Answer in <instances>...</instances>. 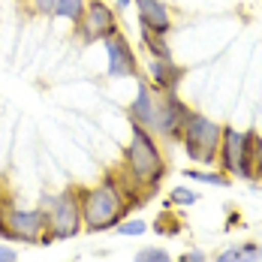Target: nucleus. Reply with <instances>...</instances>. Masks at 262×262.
<instances>
[{
  "label": "nucleus",
  "instance_id": "1",
  "mask_svg": "<svg viewBox=\"0 0 262 262\" xmlns=\"http://www.w3.org/2000/svg\"><path fill=\"white\" fill-rule=\"evenodd\" d=\"M124 172H127V181L121 178V184L130 193L133 205H142L133 193H139L148 202L151 193H145V190H154L163 181V175H166V160L160 154V145L154 139V133H148L139 124H133L130 145H127V154H124Z\"/></svg>",
  "mask_w": 262,
  "mask_h": 262
},
{
  "label": "nucleus",
  "instance_id": "2",
  "mask_svg": "<svg viewBox=\"0 0 262 262\" xmlns=\"http://www.w3.org/2000/svg\"><path fill=\"white\" fill-rule=\"evenodd\" d=\"M136 208L127 196L124 184L115 175H105L100 184L81 190V226L88 232H108L115 229L130 211Z\"/></svg>",
  "mask_w": 262,
  "mask_h": 262
},
{
  "label": "nucleus",
  "instance_id": "3",
  "mask_svg": "<svg viewBox=\"0 0 262 262\" xmlns=\"http://www.w3.org/2000/svg\"><path fill=\"white\" fill-rule=\"evenodd\" d=\"M0 238L6 241H25V244H54L49 238V217L46 208H18L6 205L0 217Z\"/></svg>",
  "mask_w": 262,
  "mask_h": 262
},
{
  "label": "nucleus",
  "instance_id": "4",
  "mask_svg": "<svg viewBox=\"0 0 262 262\" xmlns=\"http://www.w3.org/2000/svg\"><path fill=\"white\" fill-rule=\"evenodd\" d=\"M42 208L49 217V238L52 241H67L76 238L84 229L81 226V190L70 187L63 193H54L42 199Z\"/></svg>",
  "mask_w": 262,
  "mask_h": 262
},
{
  "label": "nucleus",
  "instance_id": "5",
  "mask_svg": "<svg viewBox=\"0 0 262 262\" xmlns=\"http://www.w3.org/2000/svg\"><path fill=\"white\" fill-rule=\"evenodd\" d=\"M220 136H223V127L217 121H211L205 115H190L181 133L187 157L202 166H214L220 157Z\"/></svg>",
  "mask_w": 262,
  "mask_h": 262
},
{
  "label": "nucleus",
  "instance_id": "6",
  "mask_svg": "<svg viewBox=\"0 0 262 262\" xmlns=\"http://www.w3.org/2000/svg\"><path fill=\"white\" fill-rule=\"evenodd\" d=\"M253 136L250 130L223 127L220 136V169L232 178H253Z\"/></svg>",
  "mask_w": 262,
  "mask_h": 262
},
{
  "label": "nucleus",
  "instance_id": "7",
  "mask_svg": "<svg viewBox=\"0 0 262 262\" xmlns=\"http://www.w3.org/2000/svg\"><path fill=\"white\" fill-rule=\"evenodd\" d=\"M118 15L115 9L103 3V0H88L81 18L76 21V33L84 46H94V42H105L112 33H118Z\"/></svg>",
  "mask_w": 262,
  "mask_h": 262
},
{
  "label": "nucleus",
  "instance_id": "8",
  "mask_svg": "<svg viewBox=\"0 0 262 262\" xmlns=\"http://www.w3.org/2000/svg\"><path fill=\"white\" fill-rule=\"evenodd\" d=\"M105 57H108V76L112 79H136L139 76V57L133 52L130 39L118 30L103 42Z\"/></svg>",
  "mask_w": 262,
  "mask_h": 262
},
{
  "label": "nucleus",
  "instance_id": "9",
  "mask_svg": "<svg viewBox=\"0 0 262 262\" xmlns=\"http://www.w3.org/2000/svg\"><path fill=\"white\" fill-rule=\"evenodd\" d=\"M193 112L178 100L175 91H160V124H157V136H169L181 142L184 124Z\"/></svg>",
  "mask_w": 262,
  "mask_h": 262
},
{
  "label": "nucleus",
  "instance_id": "10",
  "mask_svg": "<svg viewBox=\"0 0 262 262\" xmlns=\"http://www.w3.org/2000/svg\"><path fill=\"white\" fill-rule=\"evenodd\" d=\"M130 121L157 136V124H160V91L157 88L139 81L136 100H133V105H130Z\"/></svg>",
  "mask_w": 262,
  "mask_h": 262
},
{
  "label": "nucleus",
  "instance_id": "11",
  "mask_svg": "<svg viewBox=\"0 0 262 262\" xmlns=\"http://www.w3.org/2000/svg\"><path fill=\"white\" fill-rule=\"evenodd\" d=\"M139 6V21H142V30H151V33H160V36H169L172 30V12L163 0H133Z\"/></svg>",
  "mask_w": 262,
  "mask_h": 262
},
{
  "label": "nucleus",
  "instance_id": "12",
  "mask_svg": "<svg viewBox=\"0 0 262 262\" xmlns=\"http://www.w3.org/2000/svg\"><path fill=\"white\" fill-rule=\"evenodd\" d=\"M148 73H151V81L157 91H178V84L184 79V70L169 57H151L148 60Z\"/></svg>",
  "mask_w": 262,
  "mask_h": 262
},
{
  "label": "nucleus",
  "instance_id": "13",
  "mask_svg": "<svg viewBox=\"0 0 262 262\" xmlns=\"http://www.w3.org/2000/svg\"><path fill=\"white\" fill-rule=\"evenodd\" d=\"M214 262H262V244L256 241H241L217 253Z\"/></svg>",
  "mask_w": 262,
  "mask_h": 262
},
{
  "label": "nucleus",
  "instance_id": "14",
  "mask_svg": "<svg viewBox=\"0 0 262 262\" xmlns=\"http://www.w3.org/2000/svg\"><path fill=\"white\" fill-rule=\"evenodd\" d=\"M84 6H88V0H57L54 3V18H63V21H79L81 12H84Z\"/></svg>",
  "mask_w": 262,
  "mask_h": 262
},
{
  "label": "nucleus",
  "instance_id": "15",
  "mask_svg": "<svg viewBox=\"0 0 262 262\" xmlns=\"http://www.w3.org/2000/svg\"><path fill=\"white\" fill-rule=\"evenodd\" d=\"M142 42H145V49L151 52V57H172L169 52V46H166V36H160V33H151V30H142Z\"/></svg>",
  "mask_w": 262,
  "mask_h": 262
},
{
  "label": "nucleus",
  "instance_id": "16",
  "mask_svg": "<svg viewBox=\"0 0 262 262\" xmlns=\"http://www.w3.org/2000/svg\"><path fill=\"white\" fill-rule=\"evenodd\" d=\"M133 262H175V259H172L169 250H163V247H142V250H136Z\"/></svg>",
  "mask_w": 262,
  "mask_h": 262
},
{
  "label": "nucleus",
  "instance_id": "17",
  "mask_svg": "<svg viewBox=\"0 0 262 262\" xmlns=\"http://www.w3.org/2000/svg\"><path fill=\"white\" fill-rule=\"evenodd\" d=\"M115 229L127 238H136V235H145V232H148V223H145L142 217H130V220H121Z\"/></svg>",
  "mask_w": 262,
  "mask_h": 262
},
{
  "label": "nucleus",
  "instance_id": "18",
  "mask_svg": "<svg viewBox=\"0 0 262 262\" xmlns=\"http://www.w3.org/2000/svg\"><path fill=\"white\" fill-rule=\"evenodd\" d=\"M169 202H172V205H196V202H199V193L190 190V187H175V190L169 193Z\"/></svg>",
  "mask_w": 262,
  "mask_h": 262
},
{
  "label": "nucleus",
  "instance_id": "19",
  "mask_svg": "<svg viewBox=\"0 0 262 262\" xmlns=\"http://www.w3.org/2000/svg\"><path fill=\"white\" fill-rule=\"evenodd\" d=\"M184 175H187V178H190V181L220 184V187H223V184H226V178H223V175H220V172H196V169H187V172H184Z\"/></svg>",
  "mask_w": 262,
  "mask_h": 262
},
{
  "label": "nucleus",
  "instance_id": "20",
  "mask_svg": "<svg viewBox=\"0 0 262 262\" xmlns=\"http://www.w3.org/2000/svg\"><path fill=\"white\" fill-rule=\"evenodd\" d=\"M253 178L262 181V139L253 136Z\"/></svg>",
  "mask_w": 262,
  "mask_h": 262
},
{
  "label": "nucleus",
  "instance_id": "21",
  "mask_svg": "<svg viewBox=\"0 0 262 262\" xmlns=\"http://www.w3.org/2000/svg\"><path fill=\"white\" fill-rule=\"evenodd\" d=\"M27 3H30V9L36 15H54V3L57 0H27Z\"/></svg>",
  "mask_w": 262,
  "mask_h": 262
},
{
  "label": "nucleus",
  "instance_id": "22",
  "mask_svg": "<svg viewBox=\"0 0 262 262\" xmlns=\"http://www.w3.org/2000/svg\"><path fill=\"white\" fill-rule=\"evenodd\" d=\"M0 262H18V250L9 244H0Z\"/></svg>",
  "mask_w": 262,
  "mask_h": 262
},
{
  "label": "nucleus",
  "instance_id": "23",
  "mask_svg": "<svg viewBox=\"0 0 262 262\" xmlns=\"http://www.w3.org/2000/svg\"><path fill=\"white\" fill-rule=\"evenodd\" d=\"M178 262H208V256H205L202 250H187Z\"/></svg>",
  "mask_w": 262,
  "mask_h": 262
},
{
  "label": "nucleus",
  "instance_id": "24",
  "mask_svg": "<svg viewBox=\"0 0 262 262\" xmlns=\"http://www.w3.org/2000/svg\"><path fill=\"white\" fill-rule=\"evenodd\" d=\"M6 205H9V202H6V196H3V190H0V217H3V211H6Z\"/></svg>",
  "mask_w": 262,
  "mask_h": 262
},
{
  "label": "nucleus",
  "instance_id": "25",
  "mask_svg": "<svg viewBox=\"0 0 262 262\" xmlns=\"http://www.w3.org/2000/svg\"><path fill=\"white\" fill-rule=\"evenodd\" d=\"M115 3H118L121 9H127V6H130V3H133V0H115Z\"/></svg>",
  "mask_w": 262,
  "mask_h": 262
}]
</instances>
